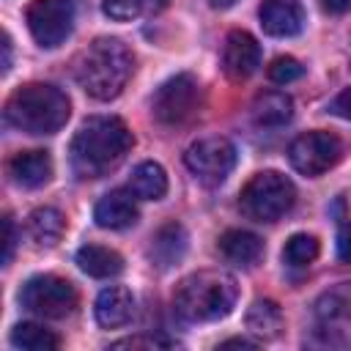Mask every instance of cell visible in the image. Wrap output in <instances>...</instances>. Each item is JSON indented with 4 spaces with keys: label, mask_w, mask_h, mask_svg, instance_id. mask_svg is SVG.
I'll return each mask as SVG.
<instances>
[{
    "label": "cell",
    "mask_w": 351,
    "mask_h": 351,
    "mask_svg": "<svg viewBox=\"0 0 351 351\" xmlns=\"http://www.w3.org/2000/svg\"><path fill=\"white\" fill-rule=\"evenodd\" d=\"M132 145L134 137L118 115H93L77 129L69 162L77 178H101L123 162Z\"/></svg>",
    "instance_id": "6da1fadb"
},
{
    "label": "cell",
    "mask_w": 351,
    "mask_h": 351,
    "mask_svg": "<svg viewBox=\"0 0 351 351\" xmlns=\"http://www.w3.org/2000/svg\"><path fill=\"white\" fill-rule=\"evenodd\" d=\"M134 69V55L132 49L121 41V38H110L101 36L96 41H90L74 60V80L80 82V88L99 99V101H110L115 99Z\"/></svg>",
    "instance_id": "7a4b0ae2"
},
{
    "label": "cell",
    "mask_w": 351,
    "mask_h": 351,
    "mask_svg": "<svg viewBox=\"0 0 351 351\" xmlns=\"http://www.w3.org/2000/svg\"><path fill=\"white\" fill-rule=\"evenodd\" d=\"M239 299V282L230 271L222 269H203L186 274L176 293L173 310L186 324H211L225 318Z\"/></svg>",
    "instance_id": "3957f363"
},
{
    "label": "cell",
    "mask_w": 351,
    "mask_h": 351,
    "mask_svg": "<svg viewBox=\"0 0 351 351\" xmlns=\"http://www.w3.org/2000/svg\"><path fill=\"white\" fill-rule=\"evenodd\" d=\"M5 123L25 134H55L71 115L69 96L47 82H27L5 101Z\"/></svg>",
    "instance_id": "277c9868"
},
{
    "label": "cell",
    "mask_w": 351,
    "mask_h": 351,
    "mask_svg": "<svg viewBox=\"0 0 351 351\" xmlns=\"http://www.w3.org/2000/svg\"><path fill=\"white\" fill-rule=\"evenodd\" d=\"M293 203L296 186L288 176L277 170L255 173L239 195V208L252 222H277L293 208Z\"/></svg>",
    "instance_id": "5b68a950"
},
{
    "label": "cell",
    "mask_w": 351,
    "mask_h": 351,
    "mask_svg": "<svg viewBox=\"0 0 351 351\" xmlns=\"http://www.w3.org/2000/svg\"><path fill=\"white\" fill-rule=\"evenodd\" d=\"M19 302L33 315H41V318H66L77 307V288L66 277H58V274H36V277H30L22 285Z\"/></svg>",
    "instance_id": "8992f818"
},
{
    "label": "cell",
    "mask_w": 351,
    "mask_h": 351,
    "mask_svg": "<svg viewBox=\"0 0 351 351\" xmlns=\"http://www.w3.org/2000/svg\"><path fill=\"white\" fill-rule=\"evenodd\" d=\"M197 107H200V85L186 71L165 80L151 99V112L162 126L186 123L197 112Z\"/></svg>",
    "instance_id": "52a82bcc"
},
{
    "label": "cell",
    "mask_w": 351,
    "mask_h": 351,
    "mask_svg": "<svg viewBox=\"0 0 351 351\" xmlns=\"http://www.w3.org/2000/svg\"><path fill=\"white\" fill-rule=\"evenodd\" d=\"M184 165L203 186H219L236 167V145L228 137H203L186 148Z\"/></svg>",
    "instance_id": "ba28073f"
},
{
    "label": "cell",
    "mask_w": 351,
    "mask_h": 351,
    "mask_svg": "<svg viewBox=\"0 0 351 351\" xmlns=\"http://www.w3.org/2000/svg\"><path fill=\"white\" fill-rule=\"evenodd\" d=\"M343 156V143L337 134L332 132H304L299 134L291 145H288V162L296 173L315 178L321 173H326L329 167H335Z\"/></svg>",
    "instance_id": "9c48e42d"
},
{
    "label": "cell",
    "mask_w": 351,
    "mask_h": 351,
    "mask_svg": "<svg viewBox=\"0 0 351 351\" xmlns=\"http://www.w3.org/2000/svg\"><path fill=\"white\" fill-rule=\"evenodd\" d=\"M25 22L38 47H60L74 27V3L71 0H30Z\"/></svg>",
    "instance_id": "30bf717a"
},
{
    "label": "cell",
    "mask_w": 351,
    "mask_h": 351,
    "mask_svg": "<svg viewBox=\"0 0 351 351\" xmlns=\"http://www.w3.org/2000/svg\"><path fill=\"white\" fill-rule=\"evenodd\" d=\"M315 326L326 343L343 346L351 340V282H340L318 296Z\"/></svg>",
    "instance_id": "8fae6325"
},
{
    "label": "cell",
    "mask_w": 351,
    "mask_h": 351,
    "mask_svg": "<svg viewBox=\"0 0 351 351\" xmlns=\"http://www.w3.org/2000/svg\"><path fill=\"white\" fill-rule=\"evenodd\" d=\"M261 66V44L247 30H230L222 47V69L230 80H247Z\"/></svg>",
    "instance_id": "7c38bea8"
},
{
    "label": "cell",
    "mask_w": 351,
    "mask_h": 351,
    "mask_svg": "<svg viewBox=\"0 0 351 351\" xmlns=\"http://www.w3.org/2000/svg\"><path fill=\"white\" fill-rule=\"evenodd\" d=\"M258 16H261L263 33L274 38L299 36L304 27V8L296 0H263Z\"/></svg>",
    "instance_id": "4fadbf2b"
},
{
    "label": "cell",
    "mask_w": 351,
    "mask_h": 351,
    "mask_svg": "<svg viewBox=\"0 0 351 351\" xmlns=\"http://www.w3.org/2000/svg\"><path fill=\"white\" fill-rule=\"evenodd\" d=\"M140 217L137 211V203H134V195L126 192V189H112L107 192L96 208H93V219L99 228H107V230H123L129 225H134Z\"/></svg>",
    "instance_id": "5bb4252c"
},
{
    "label": "cell",
    "mask_w": 351,
    "mask_h": 351,
    "mask_svg": "<svg viewBox=\"0 0 351 351\" xmlns=\"http://www.w3.org/2000/svg\"><path fill=\"white\" fill-rule=\"evenodd\" d=\"M8 176L16 186L38 189L52 178V159L47 151H19L8 159Z\"/></svg>",
    "instance_id": "9a60e30c"
},
{
    "label": "cell",
    "mask_w": 351,
    "mask_h": 351,
    "mask_svg": "<svg viewBox=\"0 0 351 351\" xmlns=\"http://www.w3.org/2000/svg\"><path fill=\"white\" fill-rule=\"evenodd\" d=\"M186 244H189V236H186L184 225H178V222H165V225L151 236L148 258H151L159 269H170V266H176V263L186 255Z\"/></svg>",
    "instance_id": "2e32d148"
},
{
    "label": "cell",
    "mask_w": 351,
    "mask_h": 351,
    "mask_svg": "<svg viewBox=\"0 0 351 351\" xmlns=\"http://www.w3.org/2000/svg\"><path fill=\"white\" fill-rule=\"evenodd\" d=\"M96 321L104 329H118L134 315V296L123 285H110L96 296Z\"/></svg>",
    "instance_id": "e0dca14e"
},
{
    "label": "cell",
    "mask_w": 351,
    "mask_h": 351,
    "mask_svg": "<svg viewBox=\"0 0 351 351\" xmlns=\"http://www.w3.org/2000/svg\"><path fill=\"white\" fill-rule=\"evenodd\" d=\"M219 252L228 263H236V266H252L261 261L263 255V241L250 233V230H241V228H233V230H225L219 236Z\"/></svg>",
    "instance_id": "ac0fdd59"
},
{
    "label": "cell",
    "mask_w": 351,
    "mask_h": 351,
    "mask_svg": "<svg viewBox=\"0 0 351 351\" xmlns=\"http://www.w3.org/2000/svg\"><path fill=\"white\" fill-rule=\"evenodd\" d=\"M77 266L88 274V277H96V280H107V277H115L123 271V258L110 250V247H101V244H85L77 250Z\"/></svg>",
    "instance_id": "d6986e66"
},
{
    "label": "cell",
    "mask_w": 351,
    "mask_h": 351,
    "mask_svg": "<svg viewBox=\"0 0 351 351\" xmlns=\"http://www.w3.org/2000/svg\"><path fill=\"white\" fill-rule=\"evenodd\" d=\"M252 118L258 126H285L293 118V101L282 90H263L252 101Z\"/></svg>",
    "instance_id": "ffe728a7"
},
{
    "label": "cell",
    "mask_w": 351,
    "mask_h": 351,
    "mask_svg": "<svg viewBox=\"0 0 351 351\" xmlns=\"http://www.w3.org/2000/svg\"><path fill=\"white\" fill-rule=\"evenodd\" d=\"M244 324L258 340H274L282 332V310L271 299H255L244 315Z\"/></svg>",
    "instance_id": "44dd1931"
},
{
    "label": "cell",
    "mask_w": 351,
    "mask_h": 351,
    "mask_svg": "<svg viewBox=\"0 0 351 351\" xmlns=\"http://www.w3.org/2000/svg\"><path fill=\"white\" fill-rule=\"evenodd\" d=\"M129 192L140 200H162L167 192V173L159 162H140L132 170Z\"/></svg>",
    "instance_id": "7402d4cb"
},
{
    "label": "cell",
    "mask_w": 351,
    "mask_h": 351,
    "mask_svg": "<svg viewBox=\"0 0 351 351\" xmlns=\"http://www.w3.org/2000/svg\"><path fill=\"white\" fill-rule=\"evenodd\" d=\"M66 230V219L58 208L52 206H41V208H33L30 217H27V233L36 244L41 247H55L60 241Z\"/></svg>",
    "instance_id": "603a6c76"
},
{
    "label": "cell",
    "mask_w": 351,
    "mask_h": 351,
    "mask_svg": "<svg viewBox=\"0 0 351 351\" xmlns=\"http://www.w3.org/2000/svg\"><path fill=\"white\" fill-rule=\"evenodd\" d=\"M8 340L19 351H55L60 346V337L38 324H16Z\"/></svg>",
    "instance_id": "cb8c5ba5"
},
{
    "label": "cell",
    "mask_w": 351,
    "mask_h": 351,
    "mask_svg": "<svg viewBox=\"0 0 351 351\" xmlns=\"http://www.w3.org/2000/svg\"><path fill=\"white\" fill-rule=\"evenodd\" d=\"M318 239L310 233H293L282 247V261L293 269H304L318 258Z\"/></svg>",
    "instance_id": "d4e9b609"
},
{
    "label": "cell",
    "mask_w": 351,
    "mask_h": 351,
    "mask_svg": "<svg viewBox=\"0 0 351 351\" xmlns=\"http://www.w3.org/2000/svg\"><path fill=\"white\" fill-rule=\"evenodd\" d=\"M302 74H304V66L291 55H280L269 63V80L277 82V85H288V82L299 80Z\"/></svg>",
    "instance_id": "484cf974"
},
{
    "label": "cell",
    "mask_w": 351,
    "mask_h": 351,
    "mask_svg": "<svg viewBox=\"0 0 351 351\" xmlns=\"http://www.w3.org/2000/svg\"><path fill=\"white\" fill-rule=\"evenodd\" d=\"M143 8H145V0H101V11L118 22L134 19Z\"/></svg>",
    "instance_id": "4316f807"
},
{
    "label": "cell",
    "mask_w": 351,
    "mask_h": 351,
    "mask_svg": "<svg viewBox=\"0 0 351 351\" xmlns=\"http://www.w3.org/2000/svg\"><path fill=\"white\" fill-rule=\"evenodd\" d=\"M173 346H178V343L170 337H162V335H137V337L112 343V348H173Z\"/></svg>",
    "instance_id": "83f0119b"
},
{
    "label": "cell",
    "mask_w": 351,
    "mask_h": 351,
    "mask_svg": "<svg viewBox=\"0 0 351 351\" xmlns=\"http://www.w3.org/2000/svg\"><path fill=\"white\" fill-rule=\"evenodd\" d=\"M14 247H16V228H14L11 214H5L3 217V263H11Z\"/></svg>",
    "instance_id": "f1b7e54d"
},
{
    "label": "cell",
    "mask_w": 351,
    "mask_h": 351,
    "mask_svg": "<svg viewBox=\"0 0 351 351\" xmlns=\"http://www.w3.org/2000/svg\"><path fill=\"white\" fill-rule=\"evenodd\" d=\"M329 110H332L337 118H343V121H351V85H348V88H343V90H340V93L332 99Z\"/></svg>",
    "instance_id": "f546056e"
},
{
    "label": "cell",
    "mask_w": 351,
    "mask_h": 351,
    "mask_svg": "<svg viewBox=\"0 0 351 351\" xmlns=\"http://www.w3.org/2000/svg\"><path fill=\"white\" fill-rule=\"evenodd\" d=\"M337 258L343 263H351V222H343L337 230Z\"/></svg>",
    "instance_id": "4dcf8cb0"
},
{
    "label": "cell",
    "mask_w": 351,
    "mask_h": 351,
    "mask_svg": "<svg viewBox=\"0 0 351 351\" xmlns=\"http://www.w3.org/2000/svg\"><path fill=\"white\" fill-rule=\"evenodd\" d=\"M321 5L329 14H348L351 11V0H321Z\"/></svg>",
    "instance_id": "1f68e13d"
},
{
    "label": "cell",
    "mask_w": 351,
    "mask_h": 351,
    "mask_svg": "<svg viewBox=\"0 0 351 351\" xmlns=\"http://www.w3.org/2000/svg\"><path fill=\"white\" fill-rule=\"evenodd\" d=\"M3 74L11 69V38H8V33H3Z\"/></svg>",
    "instance_id": "d6a6232c"
},
{
    "label": "cell",
    "mask_w": 351,
    "mask_h": 351,
    "mask_svg": "<svg viewBox=\"0 0 351 351\" xmlns=\"http://www.w3.org/2000/svg\"><path fill=\"white\" fill-rule=\"evenodd\" d=\"M250 346H255V343L247 340V337H230V340H222L219 343V348H250Z\"/></svg>",
    "instance_id": "836d02e7"
},
{
    "label": "cell",
    "mask_w": 351,
    "mask_h": 351,
    "mask_svg": "<svg viewBox=\"0 0 351 351\" xmlns=\"http://www.w3.org/2000/svg\"><path fill=\"white\" fill-rule=\"evenodd\" d=\"M211 3V8H230V5H236L239 0H208Z\"/></svg>",
    "instance_id": "e575fe53"
},
{
    "label": "cell",
    "mask_w": 351,
    "mask_h": 351,
    "mask_svg": "<svg viewBox=\"0 0 351 351\" xmlns=\"http://www.w3.org/2000/svg\"><path fill=\"white\" fill-rule=\"evenodd\" d=\"M145 5H148L151 11H162V8L167 5V0H145Z\"/></svg>",
    "instance_id": "d590c367"
}]
</instances>
